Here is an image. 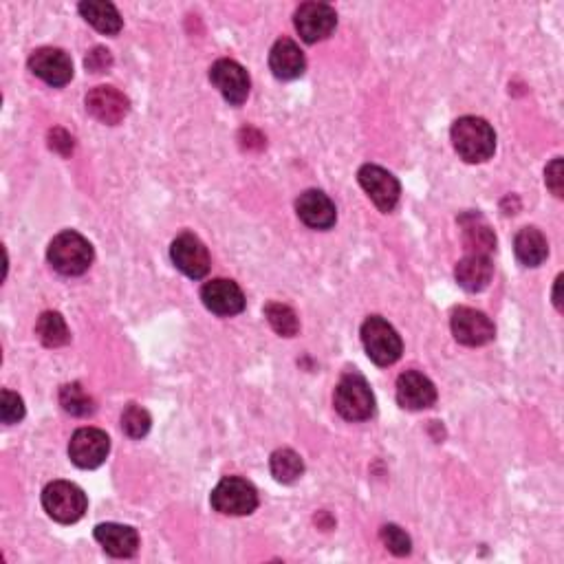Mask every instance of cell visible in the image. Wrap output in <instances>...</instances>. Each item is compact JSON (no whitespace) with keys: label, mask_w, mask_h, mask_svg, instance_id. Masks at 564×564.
Returning a JSON list of instances; mask_svg holds the SVG:
<instances>
[{"label":"cell","mask_w":564,"mask_h":564,"mask_svg":"<svg viewBox=\"0 0 564 564\" xmlns=\"http://www.w3.org/2000/svg\"><path fill=\"white\" fill-rule=\"evenodd\" d=\"M78 9L86 23H91L100 34L115 36L122 31V16H119L115 5L102 3V0H84Z\"/></svg>","instance_id":"603a6c76"},{"label":"cell","mask_w":564,"mask_h":564,"mask_svg":"<svg viewBox=\"0 0 564 564\" xmlns=\"http://www.w3.org/2000/svg\"><path fill=\"white\" fill-rule=\"evenodd\" d=\"M25 417V404L12 390H3V404H0V419L5 426H12Z\"/></svg>","instance_id":"f546056e"},{"label":"cell","mask_w":564,"mask_h":564,"mask_svg":"<svg viewBox=\"0 0 564 564\" xmlns=\"http://www.w3.org/2000/svg\"><path fill=\"white\" fill-rule=\"evenodd\" d=\"M494 276V265L490 256L483 254H468L463 260H459L457 269H454V278H457L459 285L476 294V291H483Z\"/></svg>","instance_id":"ffe728a7"},{"label":"cell","mask_w":564,"mask_h":564,"mask_svg":"<svg viewBox=\"0 0 564 564\" xmlns=\"http://www.w3.org/2000/svg\"><path fill=\"white\" fill-rule=\"evenodd\" d=\"M36 333H38L40 342L49 346V349H58V346H64L71 340L67 322H64V318L58 311L42 313L36 324Z\"/></svg>","instance_id":"d4e9b609"},{"label":"cell","mask_w":564,"mask_h":564,"mask_svg":"<svg viewBox=\"0 0 564 564\" xmlns=\"http://www.w3.org/2000/svg\"><path fill=\"white\" fill-rule=\"evenodd\" d=\"M560 285H562V276L556 278V287H553V305L560 311L562 309V300H560Z\"/></svg>","instance_id":"836d02e7"},{"label":"cell","mask_w":564,"mask_h":564,"mask_svg":"<svg viewBox=\"0 0 564 564\" xmlns=\"http://www.w3.org/2000/svg\"><path fill=\"white\" fill-rule=\"evenodd\" d=\"M379 538H382L388 551H393L395 556H408V553L412 551L410 536L397 525H384L382 531H379Z\"/></svg>","instance_id":"f1b7e54d"},{"label":"cell","mask_w":564,"mask_h":564,"mask_svg":"<svg viewBox=\"0 0 564 564\" xmlns=\"http://www.w3.org/2000/svg\"><path fill=\"white\" fill-rule=\"evenodd\" d=\"M452 146L468 164H483L496 150V133L483 117L465 115L452 126Z\"/></svg>","instance_id":"6da1fadb"},{"label":"cell","mask_w":564,"mask_h":564,"mask_svg":"<svg viewBox=\"0 0 564 564\" xmlns=\"http://www.w3.org/2000/svg\"><path fill=\"white\" fill-rule=\"evenodd\" d=\"M265 318L269 320L271 329L282 335V338H294L300 329L296 311L287 305H282V302H269L265 307Z\"/></svg>","instance_id":"484cf974"},{"label":"cell","mask_w":564,"mask_h":564,"mask_svg":"<svg viewBox=\"0 0 564 564\" xmlns=\"http://www.w3.org/2000/svg\"><path fill=\"white\" fill-rule=\"evenodd\" d=\"M111 452V439L100 428H80L69 441V457L82 470H95Z\"/></svg>","instance_id":"52a82bcc"},{"label":"cell","mask_w":564,"mask_h":564,"mask_svg":"<svg viewBox=\"0 0 564 564\" xmlns=\"http://www.w3.org/2000/svg\"><path fill=\"white\" fill-rule=\"evenodd\" d=\"M42 507L56 523L73 525L84 516L89 501H86V494L75 483L53 481L42 492Z\"/></svg>","instance_id":"277c9868"},{"label":"cell","mask_w":564,"mask_h":564,"mask_svg":"<svg viewBox=\"0 0 564 564\" xmlns=\"http://www.w3.org/2000/svg\"><path fill=\"white\" fill-rule=\"evenodd\" d=\"M269 69L278 80H296L307 69L305 53L291 38H280L269 53Z\"/></svg>","instance_id":"ac0fdd59"},{"label":"cell","mask_w":564,"mask_h":564,"mask_svg":"<svg viewBox=\"0 0 564 564\" xmlns=\"http://www.w3.org/2000/svg\"><path fill=\"white\" fill-rule=\"evenodd\" d=\"M29 69L49 86H64L73 78V62L62 49L45 47L29 56Z\"/></svg>","instance_id":"5bb4252c"},{"label":"cell","mask_w":564,"mask_h":564,"mask_svg":"<svg viewBox=\"0 0 564 564\" xmlns=\"http://www.w3.org/2000/svg\"><path fill=\"white\" fill-rule=\"evenodd\" d=\"M514 249H516V258L525 267L542 265L549 254L547 238L540 230H536V227H523V230L516 234Z\"/></svg>","instance_id":"7402d4cb"},{"label":"cell","mask_w":564,"mask_h":564,"mask_svg":"<svg viewBox=\"0 0 564 564\" xmlns=\"http://www.w3.org/2000/svg\"><path fill=\"white\" fill-rule=\"evenodd\" d=\"M296 212L300 221L311 230H331L335 219H338L335 203L320 190H307L305 194H300V199L296 201Z\"/></svg>","instance_id":"e0dca14e"},{"label":"cell","mask_w":564,"mask_h":564,"mask_svg":"<svg viewBox=\"0 0 564 564\" xmlns=\"http://www.w3.org/2000/svg\"><path fill=\"white\" fill-rule=\"evenodd\" d=\"M47 258L62 276H82L93 263V247L82 234L67 230L53 238Z\"/></svg>","instance_id":"7a4b0ae2"},{"label":"cell","mask_w":564,"mask_h":564,"mask_svg":"<svg viewBox=\"0 0 564 564\" xmlns=\"http://www.w3.org/2000/svg\"><path fill=\"white\" fill-rule=\"evenodd\" d=\"M212 507L223 516H249L258 507L256 487L238 479V476H225V479L214 487Z\"/></svg>","instance_id":"8992f818"},{"label":"cell","mask_w":564,"mask_h":564,"mask_svg":"<svg viewBox=\"0 0 564 564\" xmlns=\"http://www.w3.org/2000/svg\"><path fill=\"white\" fill-rule=\"evenodd\" d=\"M459 223L463 227V243H465V249H468V254L490 256L494 252L496 236L481 214H474V212L463 214Z\"/></svg>","instance_id":"44dd1931"},{"label":"cell","mask_w":564,"mask_h":564,"mask_svg":"<svg viewBox=\"0 0 564 564\" xmlns=\"http://www.w3.org/2000/svg\"><path fill=\"white\" fill-rule=\"evenodd\" d=\"M357 181H360V186L379 210L386 214L395 210V205L399 203L401 186L388 170L366 164L360 168V172H357Z\"/></svg>","instance_id":"9c48e42d"},{"label":"cell","mask_w":564,"mask_h":564,"mask_svg":"<svg viewBox=\"0 0 564 564\" xmlns=\"http://www.w3.org/2000/svg\"><path fill=\"white\" fill-rule=\"evenodd\" d=\"M362 344L366 355L377 366L395 364L401 353H404V344H401V338L393 324H388L379 316H371L362 324Z\"/></svg>","instance_id":"5b68a950"},{"label":"cell","mask_w":564,"mask_h":564,"mask_svg":"<svg viewBox=\"0 0 564 564\" xmlns=\"http://www.w3.org/2000/svg\"><path fill=\"white\" fill-rule=\"evenodd\" d=\"M294 23L300 38L313 45L333 34L335 25H338V14L327 3H305L296 9Z\"/></svg>","instance_id":"ba28073f"},{"label":"cell","mask_w":564,"mask_h":564,"mask_svg":"<svg viewBox=\"0 0 564 564\" xmlns=\"http://www.w3.org/2000/svg\"><path fill=\"white\" fill-rule=\"evenodd\" d=\"M86 111H89L97 122L106 126H115L130 111L128 97L113 89V86H97L89 95H86Z\"/></svg>","instance_id":"9a60e30c"},{"label":"cell","mask_w":564,"mask_h":564,"mask_svg":"<svg viewBox=\"0 0 564 564\" xmlns=\"http://www.w3.org/2000/svg\"><path fill=\"white\" fill-rule=\"evenodd\" d=\"M210 80L232 106H241L247 100L249 86H252V82H249V75L241 64H238L236 60H227V58L212 64Z\"/></svg>","instance_id":"7c38bea8"},{"label":"cell","mask_w":564,"mask_h":564,"mask_svg":"<svg viewBox=\"0 0 564 564\" xmlns=\"http://www.w3.org/2000/svg\"><path fill=\"white\" fill-rule=\"evenodd\" d=\"M49 146L53 150H58L60 155L67 157L73 153V137L67 133V130L56 128V130H51V135H49Z\"/></svg>","instance_id":"d6a6232c"},{"label":"cell","mask_w":564,"mask_h":564,"mask_svg":"<svg viewBox=\"0 0 564 564\" xmlns=\"http://www.w3.org/2000/svg\"><path fill=\"white\" fill-rule=\"evenodd\" d=\"M335 410L346 421H366L375 412V397L366 379L360 373L342 375L335 388Z\"/></svg>","instance_id":"3957f363"},{"label":"cell","mask_w":564,"mask_h":564,"mask_svg":"<svg viewBox=\"0 0 564 564\" xmlns=\"http://www.w3.org/2000/svg\"><path fill=\"white\" fill-rule=\"evenodd\" d=\"M269 468H271V474H274V479L285 485L296 483L300 476L305 474V463H302L300 454L289 448H282L271 454Z\"/></svg>","instance_id":"cb8c5ba5"},{"label":"cell","mask_w":564,"mask_h":564,"mask_svg":"<svg viewBox=\"0 0 564 564\" xmlns=\"http://www.w3.org/2000/svg\"><path fill=\"white\" fill-rule=\"evenodd\" d=\"M450 327L454 340L465 346H483L487 342H492L496 333L492 320L487 318L483 311H476L470 307L454 309Z\"/></svg>","instance_id":"8fae6325"},{"label":"cell","mask_w":564,"mask_h":564,"mask_svg":"<svg viewBox=\"0 0 564 564\" xmlns=\"http://www.w3.org/2000/svg\"><path fill=\"white\" fill-rule=\"evenodd\" d=\"M60 404L73 417H89L95 412V401L80 384H67L60 390Z\"/></svg>","instance_id":"4316f807"},{"label":"cell","mask_w":564,"mask_h":564,"mask_svg":"<svg viewBox=\"0 0 564 564\" xmlns=\"http://www.w3.org/2000/svg\"><path fill=\"white\" fill-rule=\"evenodd\" d=\"M150 423H153V419H150L148 410L137 404H128L126 410L122 412V428L130 439L146 437L150 430Z\"/></svg>","instance_id":"83f0119b"},{"label":"cell","mask_w":564,"mask_h":564,"mask_svg":"<svg viewBox=\"0 0 564 564\" xmlns=\"http://www.w3.org/2000/svg\"><path fill=\"white\" fill-rule=\"evenodd\" d=\"M201 300L205 309L223 318L238 316V313L245 309V296L241 287H238L234 280L225 278L205 282L201 289Z\"/></svg>","instance_id":"4fadbf2b"},{"label":"cell","mask_w":564,"mask_h":564,"mask_svg":"<svg viewBox=\"0 0 564 564\" xmlns=\"http://www.w3.org/2000/svg\"><path fill=\"white\" fill-rule=\"evenodd\" d=\"M95 540L100 542L108 556L130 558L139 549V534L128 525L104 523L95 527Z\"/></svg>","instance_id":"d6986e66"},{"label":"cell","mask_w":564,"mask_h":564,"mask_svg":"<svg viewBox=\"0 0 564 564\" xmlns=\"http://www.w3.org/2000/svg\"><path fill=\"white\" fill-rule=\"evenodd\" d=\"M170 258L192 280H201L210 271V252L194 234H181L170 247Z\"/></svg>","instance_id":"30bf717a"},{"label":"cell","mask_w":564,"mask_h":564,"mask_svg":"<svg viewBox=\"0 0 564 564\" xmlns=\"http://www.w3.org/2000/svg\"><path fill=\"white\" fill-rule=\"evenodd\" d=\"M111 67H113V56L108 49L97 47L89 53V56H86V69L93 71V73H104Z\"/></svg>","instance_id":"1f68e13d"},{"label":"cell","mask_w":564,"mask_h":564,"mask_svg":"<svg viewBox=\"0 0 564 564\" xmlns=\"http://www.w3.org/2000/svg\"><path fill=\"white\" fill-rule=\"evenodd\" d=\"M397 401L406 410H426L435 406L437 388L426 375L417 371H406L397 379Z\"/></svg>","instance_id":"2e32d148"},{"label":"cell","mask_w":564,"mask_h":564,"mask_svg":"<svg viewBox=\"0 0 564 564\" xmlns=\"http://www.w3.org/2000/svg\"><path fill=\"white\" fill-rule=\"evenodd\" d=\"M564 172H562V159L556 157L551 161V164L547 166L545 170V181H547V188L556 194L558 199H562V194H564Z\"/></svg>","instance_id":"4dcf8cb0"}]
</instances>
